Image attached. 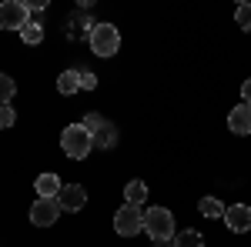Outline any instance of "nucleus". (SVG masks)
Listing matches in <instances>:
<instances>
[{"label":"nucleus","instance_id":"nucleus-1","mask_svg":"<svg viewBox=\"0 0 251 247\" xmlns=\"http://www.w3.org/2000/svg\"><path fill=\"white\" fill-rule=\"evenodd\" d=\"M60 147H64V154L71 160H84L91 154V147H94V134L87 131L84 124H71V127H64V134H60Z\"/></svg>","mask_w":251,"mask_h":247},{"label":"nucleus","instance_id":"nucleus-5","mask_svg":"<svg viewBox=\"0 0 251 247\" xmlns=\"http://www.w3.org/2000/svg\"><path fill=\"white\" fill-rule=\"evenodd\" d=\"M27 17H30V7L24 0H3L0 3V27L3 30H24L30 23Z\"/></svg>","mask_w":251,"mask_h":247},{"label":"nucleus","instance_id":"nucleus-2","mask_svg":"<svg viewBox=\"0 0 251 247\" xmlns=\"http://www.w3.org/2000/svg\"><path fill=\"white\" fill-rule=\"evenodd\" d=\"M87 40H91V50H94L97 57H114L117 50H121V34H117L114 23H94Z\"/></svg>","mask_w":251,"mask_h":247},{"label":"nucleus","instance_id":"nucleus-17","mask_svg":"<svg viewBox=\"0 0 251 247\" xmlns=\"http://www.w3.org/2000/svg\"><path fill=\"white\" fill-rule=\"evenodd\" d=\"M14 94H17L14 77H10V74H0V107H3V104H10V100H14Z\"/></svg>","mask_w":251,"mask_h":247},{"label":"nucleus","instance_id":"nucleus-15","mask_svg":"<svg viewBox=\"0 0 251 247\" xmlns=\"http://www.w3.org/2000/svg\"><path fill=\"white\" fill-rule=\"evenodd\" d=\"M20 37H24V44H30V47H37L40 40H44V27H40L37 20H30L24 30H20Z\"/></svg>","mask_w":251,"mask_h":247},{"label":"nucleus","instance_id":"nucleus-18","mask_svg":"<svg viewBox=\"0 0 251 247\" xmlns=\"http://www.w3.org/2000/svg\"><path fill=\"white\" fill-rule=\"evenodd\" d=\"M234 20H238V27H241V30H248V34H251V3H238Z\"/></svg>","mask_w":251,"mask_h":247},{"label":"nucleus","instance_id":"nucleus-6","mask_svg":"<svg viewBox=\"0 0 251 247\" xmlns=\"http://www.w3.org/2000/svg\"><path fill=\"white\" fill-rule=\"evenodd\" d=\"M64 214L57 197H37L34 201V207H30V224L34 227H50V224H57V217Z\"/></svg>","mask_w":251,"mask_h":247},{"label":"nucleus","instance_id":"nucleus-11","mask_svg":"<svg viewBox=\"0 0 251 247\" xmlns=\"http://www.w3.org/2000/svg\"><path fill=\"white\" fill-rule=\"evenodd\" d=\"M114 144H117V124L104 120V124H100V131H94V147H100V151H111Z\"/></svg>","mask_w":251,"mask_h":247},{"label":"nucleus","instance_id":"nucleus-7","mask_svg":"<svg viewBox=\"0 0 251 247\" xmlns=\"http://www.w3.org/2000/svg\"><path fill=\"white\" fill-rule=\"evenodd\" d=\"M225 224H228V230H234V234L251 230V207L248 204H231V207L225 210Z\"/></svg>","mask_w":251,"mask_h":247},{"label":"nucleus","instance_id":"nucleus-19","mask_svg":"<svg viewBox=\"0 0 251 247\" xmlns=\"http://www.w3.org/2000/svg\"><path fill=\"white\" fill-rule=\"evenodd\" d=\"M14 124H17V111H14L10 104H3V107H0V127L7 131V127H14Z\"/></svg>","mask_w":251,"mask_h":247},{"label":"nucleus","instance_id":"nucleus-10","mask_svg":"<svg viewBox=\"0 0 251 247\" xmlns=\"http://www.w3.org/2000/svg\"><path fill=\"white\" fill-rule=\"evenodd\" d=\"M34 187H37V197H57L60 194V187H64V184H60V177L57 174H40L37 180H34Z\"/></svg>","mask_w":251,"mask_h":247},{"label":"nucleus","instance_id":"nucleus-22","mask_svg":"<svg viewBox=\"0 0 251 247\" xmlns=\"http://www.w3.org/2000/svg\"><path fill=\"white\" fill-rule=\"evenodd\" d=\"M241 97H245V104L251 107V80H245V84H241Z\"/></svg>","mask_w":251,"mask_h":247},{"label":"nucleus","instance_id":"nucleus-13","mask_svg":"<svg viewBox=\"0 0 251 247\" xmlns=\"http://www.w3.org/2000/svg\"><path fill=\"white\" fill-rule=\"evenodd\" d=\"M57 90L64 97H67V94H77V90H80V70H64V74L57 77Z\"/></svg>","mask_w":251,"mask_h":247},{"label":"nucleus","instance_id":"nucleus-8","mask_svg":"<svg viewBox=\"0 0 251 247\" xmlns=\"http://www.w3.org/2000/svg\"><path fill=\"white\" fill-rule=\"evenodd\" d=\"M57 201H60V207L67 210V214H74V210H80L84 204H87V190L80 187V184H64L57 194Z\"/></svg>","mask_w":251,"mask_h":247},{"label":"nucleus","instance_id":"nucleus-21","mask_svg":"<svg viewBox=\"0 0 251 247\" xmlns=\"http://www.w3.org/2000/svg\"><path fill=\"white\" fill-rule=\"evenodd\" d=\"M97 87V77L91 70H80V90H94Z\"/></svg>","mask_w":251,"mask_h":247},{"label":"nucleus","instance_id":"nucleus-14","mask_svg":"<svg viewBox=\"0 0 251 247\" xmlns=\"http://www.w3.org/2000/svg\"><path fill=\"white\" fill-rule=\"evenodd\" d=\"M198 210H201V214H204V217H225V204H221V201H218V197H201V201H198Z\"/></svg>","mask_w":251,"mask_h":247},{"label":"nucleus","instance_id":"nucleus-4","mask_svg":"<svg viewBox=\"0 0 251 247\" xmlns=\"http://www.w3.org/2000/svg\"><path fill=\"white\" fill-rule=\"evenodd\" d=\"M114 230L121 237H134L144 230V210L134 207V204H124V207H117L114 214Z\"/></svg>","mask_w":251,"mask_h":247},{"label":"nucleus","instance_id":"nucleus-3","mask_svg":"<svg viewBox=\"0 0 251 247\" xmlns=\"http://www.w3.org/2000/svg\"><path fill=\"white\" fill-rule=\"evenodd\" d=\"M144 230L154 241H174V214L168 207H148L144 210Z\"/></svg>","mask_w":251,"mask_h":247},{"label":"nucleus","instance_id":"nucleus-16","mask_svg":"<svg viewBox=\"0 0 251 247\" xmlns=\"http://www.w3.org/2000/svg\"><path fill=\"white\" fill-rule=\"evenodd\" d=\"M174 247H204V237H201L198 230H181V234L174 237Z\"/></svg>","mask_w":251,"mask_h":247},{"label":"nucleus","instance_id":"nucleus-9","mask_svg":"<svg viewBox=\"0 0 251 247\" xmlns=\"http://www.w3.org/2000/svg\"><path fill=\"white\" fill-rule=\"evenodd\" d=\"M228 131L238 137H248L251 134V107L248 104H238L231 114H228Z\"/></svg>","mask_w":251,"mask_h":247},{"label":"nucleus","instance_id":"nucleus-20","mask_svg":"<svg viewBox=\"0 0 251 247\" xmlns=\"http://www.w3.org/2000/svg\"><path fill=\"white\" fill-rule=\"evenodd\" d=\"M80 124H84L87 131L94 134V131H100V124H104V117H100V114H84V120H80Z\"/></svg>","mask_w":251,"mask_h":247},{"label":"nucleus","instance_id":"nucleus-12","mask_svg":"<svg viewBox=\"0 0 251 247\" xmlns=\"http://www.w3.org/2000/svg\"><path fill=\"white\" fill-rule=\"evenodd\" d=\"M144 197H148V184H144V180H127V187H124V204L141 207Z\"/></svg>","mask_w":251,"mask_h":247}]
</instances>
